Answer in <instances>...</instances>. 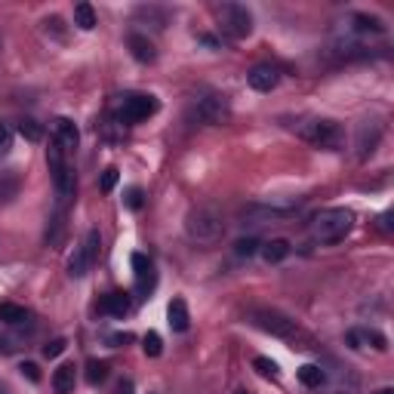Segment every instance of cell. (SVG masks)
<instances>
[{
    "instance_id": "7402d4cb",
    "label": "cell",
    "mask_w": 394,
    "mask_h": 394,
    "mask_svg": "<svg viewBox=\"0 0 394 394\" xmlns=\"http://www.w3.org/2000/svg\"><path fill=\"white\" fill-rule=\"evenodd\" d=\"M74 25L83 28V31H92L96 28V10L90 3H77L74 6Z\"/></svg>"
},
{
    "instance_id": "9a60e30c",
    "label": "cell",
    "mask_w": 394,
    "mask_h": 394,
    "mask_svg": "<svg viewBox=\"0 0 394 394\" xmlns=\"http://www.w3.org/2000/svg\"><path fill=\"white\" fill-rule=\"evenodd\" d=\"M126 47H130V53H133V59L136 62H154V44L151 40L145 38V34H130V38H126Z\"/></svg>"
},
{
    "instance_id": "ac0fdd59",
    "label": "cell",
    "mask_w": 394,
    "mask_h": 394,
    "mask_svg": "<svg viewBox=\"0 0 394 394\" xmlns=\"http://www.w3.org/2000/svg\"><path fill=\"white\" fill-rule=\"evenodd\" d=\"M99 311L111 314V318H124V314L130 311V299H126L124 293H108V296L99 302Z\"/></svg>"
},
{
    "instance_id": "ba28073f",
    "label": "cell",
    "mask_w": 394,
    "mask_h": 394,
    "mask_svg": "<svg viewBox=\"0 0 394 394\" xmlns=\"http://www.w3.org/2000/svg\"><path fill=\"white\" fill-rule=\"evenodd\" d=\"M96 256H99V231L92 228V231H87V238H83L81 247L71 253V259H68V274H71V277H87L90 268H92V262H96Z\"/></svg>"
},
{
    "instance_id": "d6a6232c",
    "label": "cell",
    "mask_w": 394,
    "mask_h": 394,
    "mask_svg": "<svg viewBox=\"0 0 394 394\" xmlns=\"http://www.w3.org/2000/svg\"><path fill=\"white\" fill-rule=\"evenodd\" d=\"M65 348H68V342H65V339H53V342H49V345L44 348V354H47V357H59Z\"/></svg>"
},
{
    "instance_id": "e575fe53",
    "label": "cell",
    "mask_w": 394,
    "mask_h": 394,
    "mask_svg": "<svg viewBox=\"0 0 394 394\" xmlns=\"http://www.w3.org/2000/svg\"><path fill=\"white\" fill-rule=\"evenodd\" d=\"M13 195H16V176H10L3 185H0V197H3V200H10Z\"/></svg>"
},
{
    "instance_id": "52a82bcc",
    "label": "cell",
    "mask_w": 394,
    "mask_h": 394,
    "mask_svg": "<svg viewBox=\"0 0 394 394\" xmlns=\"http://www.w3.org/2000/svg\"><path fill=\"white\" fill-rule=\"evenodd\" d=\"M225 117H228V105L216 92L197 96L188 108V120H197V124H222Z\"/></svg>"
},
{
    "instance_id": "d4e9b609",
    "label": "cell",
    "mask_w": 394,
    "mask_h": 394,
    "mask_svg": "<svg viewBox=\"0 0 394 394\" xmlns=\"http://www.w3.org/2000/svg\"><path fill=\"white\" fill-rule=\"evenodd\" d=\"M0 320H6V324H22V320H28V311L22 305L3 302V305H0Z\"/></svg>"
},
{
    "instance_id": "9c48e42d",
    "label": "cell",
    "mask_w": 394,
    "mask_h": 394,
    "mask_svg": "<svg viewBox=\"0 0 394 394\" xmlns=\"http://www.w3.org/2000/svg\"><path fill=\"white\" fill-rule=\"evenodd\" d=\"M154 111H157V99H154V96H142V92H133V96L124 99V105H120L117 117L124 120V124H142V120H148Z\"/></svg>"
},
{
    "instance_id": "8d00e7d4",
    "label": "cell",
    "mask_w": 394,
    "mask_h": 394,
    "mask_svg": "<svg viewBox=\"0 0 394 394\" xmlns=\"http://www.w3.org/2000/svg\"><path fill=\"white\" fill-rule=\"evenodd\" d=\"M114 394H133V382H130V379H124V382L117 385V391H114Z\"/></svg>"
},
{
    "instance_id": "cb8c5ba5",
    "label": "cell",
    "mask_w": 394,
    "mask_h": 394,
    "mask_svg": "<svg viewBox=\"0 0 394 394\" xmlns=\"http://www.w3.org/2000/svg\"><path fill=\"white\" fill-rule=\"evenodd\" d=\"M351 22H354L357 31H372V34H382L385 31V25L379 22L376 16H367V13H354V19H351Z\"/></svg>"
},
{
    "instance_id": "f35d334b",
    "label": "cell",
    "mask_w": 394,
    "mask_h": 394,
    "mask_svg": "<svg viewBox=\"0 0 394 394\" xmlns=\"http://www.w3.org/2000/svg\"><path fill=\"white\" fill-rule=\"evenodd\" d=\"M0 351H3V339H0Z\"/></svg>"
},
{
    "instance_id": "1f68e13d",
    "label": "cell",
    "mask_w": 394,
    "mask_h": 394,
    "mask_svg": "<svg viewBox=\"0 0 394 394\" xmlns=\"http://www.w3.org/2000/svg\"><path fill=\"white\" fill-rule=\"evenodd\" d=\"M10 148H13V130L6 124H0V157L10 154Z\"/></svg>"
},
{
    "instance_id": "7a4b0ae2",
    "label": "cell",
    "mask_w": 394,
    "mask_h": 394,
    "mask_svg": "<svg viewBox=\"0 0 394 394\" xmlns=\"http://www.w3.org/2000/svg\"><path fill=\"white\" fill-rule=\"evenodd\" d=\"M354 228V213L345 206H327L320 210L311 222V234L320 243H339L348 238V231Z\"/></svg>"
},
{
    "instance_id": "4dcf8cb0",
    "label": "cell",
    "mask_w": 394,
    "mask_h": 394,
    "mask_svg": "<svg viewBox=\"0 0 394 394\" xmlns=\"http://www.w3.org/2000/svg\"><path fill=\"white\" fill-rule=\"evenodd\" d=\"M114 185H117V170L108 167V170H105V173H102V179H99V188H102L105 195H108V191L114 188Z\"/></svg>"
},
{
    "instance_id": "484cf974",
    "label": "cell",
    "mask_w": 394,
    "mask_h": 394,
    "mask_svg": "<svg viewBox=\"0 0 394 394\" xmlns=\"http://www.w3.org/2000/svg\"><path fill=\"white\" fill-rule=\"evenodd\" d=\"M19 133H22V139H28V142L44 139V126H40L38 120H22V124H19Z\"/></svg>"
},
{
    "instance_id": "4316f807",
    "label": "cell",
    "mask_w": 394,
    "mask_h": 394,
    "mask_svg": "<svg viewBox=\"0 0 394 394\" xmlns=\"http://www.w3.org/2000/svg\"><path fill=\"white\" fill-rule=\"evenodd\" d=\"M105 376H108V363L105 361H90L87 363V382L96 385V382H102Z\"/></svg>"
},
{
    "instance_id": "83f0119b",
    "label": "cell",
    "mask_w": 394,
    "mask_h": 394,
    "mask_svg": "<svg viewBox=\"0 0 394 394\" xmlns=\"http://www.w3.org/2000/svg\"><path fill=\"white\" fill-rule=\"evenodd\" d=\"M142 351H145L148 357H157L163 351V342L157 333H145V339H142Z\"/></svg>"
},
{
    "instance_id": "5bb4252c",
    "label": "cell",
    "mask_w": 394,
    "mask_h": 394,
    "mask_svg": "<svg viewBox=\"0 0 394 394\" xmlns=\"http://www.w3.org/2000/svg\"><path fill=\"white\" fill-rule=\"evenodd\" d=\"M379 136H382V126L379 124H361L357 126V154L361 157H367L376 151V145H379Z\"/></svg>"
},
{
    "instance_id": "6da1fadb",
    "label": "cell",
    "mask_w": 394,
    "mask_h": 394,
    "mask_svg": "<svg viewBox=\"0 0 394 394\" xmlns=\"http://www.w3.org/2000/svg\"><path fill=\"white\" fill-rule=\"evenodd\" d=\"M247 320L253 327H259L262 333H271L277 339H286V342H296L299 348H308L305 339L308 336L299 329V324L293 318H286L284 311H274V308H249L247 311Z\"/></svg>"
},
{
    "instance_id": "ab89813d",
    "label": "cell",
    "mask_w": 394,
    "mask_h": 394,
    "mask_svg": "<svg viewBox=\"0 0 394 394\" xmlns=\"http://www.w3.org/2000/svg\"><path fill=\"white\" fill-rule=\"evenodd\" d=\"M0 44H3V38H0Z\"/></svg>"
},
{
    "instance_id": "30bf717a",
    "label": "cell",
    "mask_w": 394,
    "mask_h": 394,
    "mask_svg": "<svg viewBox=\"0 0 394 394\" xmlns=\"http://www.w3.org/2000/svg\"><path fill=\"white\" fill-rule=\"evenodd\" d=\"M299 210V204H256V206H247L243 216L247 219H256V222H274V219H286Z\"/></svg>"
},
{
    "instance_id": "2e32d148",
    "label": "cell",
    "mask_w": 394,
    "mask_h": 394,
    "mask_svg": "<svg viewBox=\"0 0 394 394\" xmlns=\"http://www.w3.org/2000/svg\"><path fill=\"white\" fill-rule=\"evenodd\" d=\"M345 339H348V345H351V348H361V342H372V348H379V351L388 348L385 336H382V333H376V329H351Z\"/></svg>"
},
{
    "instance_id": "d6986e66",
    "label": "cell",
    "mask_w": 394,
    "mask_h": 394,
    "mask_svg": "<svg viewBox=\"0 0 394 394\" xmlns=\"http://www.w3.org/2000/svg\"><path fill=\"white\" fill-rule=\"evenodd\" d=\"M290 240H284V238H274V240H268V243H262V259L268 262V265H274V262H284L286 256H290Z\"/></svg>"
},
{
    "instance_id": "277c9868",
    "label": "cell",
    "mask_w": 394,
    "mask_h": 394,
    "mask_svg": "<svg viewBox=\"0 0 394 394\" xmlns=\"http://www.w3.org/2000/svg\"><path fill=\"white\" fill-rule=\"evenodd\" d=\"M219 25L231 40H243V38H249V31H253V16H249V10L240 3H222L219 6Z\"/></svg>"
},
{
    "instance_id": "4fadbf2b",
    "label": "cell",
    "mask_w": 394,
    "mask_h": 394,
    "mask_svg": "<svg viewBox=\"0 0 394 394\" xmlns=\"http://www.w3.org/2000/svg\"><path fill=\"white\" fill-rule=\"evenodd\" d=\"M133 271H136V290L148 293L154 286V268L145 253H133Z\"/></svg>"
},
{
    "instance_id": "603a6c76",
    "label": "cell",
    "mask_w": 394,
    "mask_h": 394,
    "mask_svg": "<svg viewBox=\"0 0 394 394\" xmlns=\"http://www.w3.org/2000/svg\"><path fill=\"white\" fill-rule=\"evenodd\" d=\"M142 16H145L148 22H154V28H167L170 13L167 10H157V6H139V10H136V19H142Z\"/></svg>"
},
{
    "instance_id": "7c38bea8",
    "label": "cell",
    "mask_w": 394,
    "mask_h": 394,
    "mask_svg": "<svg viewBox=\"0 0 394 394\" xmlns=\"http://www.w3.org/2000/svg\"><path fill=\"white\" fill-rule=\"evenodd\" d=\"M53 136H56V145L62 148V151H71V148H77V142H81V133H77L74 120L68 117H59L53 124Z\"/></svg>"
},
{
    "instance_id": "836d02e7",
    "label": "cell",
    "mask_w": 394,
    "mask_h": 394,
    "mask_svg": "<svg viewBox=\"0 0 394 394\" xmlns=\"http://www.w3.org/2000/svg\"><path fill=\"white\" fill-rule=\"evenodd\" d=\"M126 206H130V210H139V206H142V188L126 191Z\"/></svg>"
},
{
    "instance_id": "ffe728a7",
    "label": "cell",
    "mask_w": 394,
    "mask_h": 394,
    "mask_svg": "<svg viewBox=\"0 0 394 394\" xmlns=\"http://www.w3.org/2000/svg\"><path fill=\"white\" fill-rule=\"evenodd\" d=\"M53 388H56V394L74 391V367H71V363H62V367L53 372Z\"/></svg>"
},
{
    "instance_id": "60d3db41",
    "label": "cell",
    "mask_w": 394,
    "mask_h": 394,
    "mask_svg": "<svg viewBox=\"0 0 394 394\" xmlns=\"http://www.w3.org/2000/svg\"><path fill=\"white\" fill-rule=\"evenodd\" d=\"M0 394H3V391H0Z\"/></svg>"
},
{
    "instance_id": "44dd1931",
    "label": "cell",
    "mask_w": 394,
    "mask_h": 394,
    "mask_svg": "<svg viewBox=\"0 0 394 394\" xmlns=\"http://www.w3.org/2000/svg\"><path fill=\"white\" fill-rule=\"evenodd\" d=\"M299 382L305 385V388H320V385L327 382V372L318 367V363H305V367H299Z\"/></svg>"
},
{
    "instance_id": "3957f363",
    "label": "cell",
    "mask_w": 394,
    "mask_h": 394,
    "mask_svg": "<svg viewBox=\"0 0 394 394\" xmlns=\"http://www.w3.org/2000/svg\"><path fill=\"white\" fill-rule=\"evenodd\" d=\"M185 234L195 243H216V240H222V234H225V219H222V213L210 204L195 206V210L188 213V219H185Z\"/></svg>"
},
{
    "instance_id": "74e56055",
    "label": "cell",
    "mask_w": 394,
    "mask_h": 394,
    "mask_svg": "<svg viewBox=\"0 0 394 394\" xmlns=\"http://www.w3.org/2000/svg\"><path fill=\"white\" fill-rule=\"evenodd\" d=\"M372 394H394V388H379V391H372Z\"/></svg>"
},
{
    "instance_id": "e0dca14e",
    "label": "cell",
    "mask_w": 394,
    "mask_h": 394,
    "mask_svg": "<svg viewBox=\"0 0 394 394\" xmlns=\"http://www.w3.org/2000/svg\"><path fill=\"white\" fill-rule=\"evenodd\" d=\"M167 318H170V327H173L176 333H185V329H188L191 314H188V305H185V299H173V302H170Z\"/></svg>"
},
{
    "instance_id": "8992f818",
    "label": "cell",
    "mask_w": 394,
    "mask_h": 394,
    "mask_svg": "<svg viewBox=\"0 0 394 394\" xmlns=\"http://www.w3.org/2000/svg\"><path fill=\"white\" fill-rule=\"evenodd\" d=\"M47 163H49V173H53V182H56V195H59L62 200L74 197V188H77L74 173L68 170L65 154H62V148L56 145V142L47 148Z\"/></svg>"
},
{
    "instance_id": "f1b7e54d",
    "label": "cell",
    "mask_w": 394,
    "mask_h": 394,
    "mask_svg": "<svg viewBox=\"0 0 394 394\" xmlns=\"http://www.w3.org/2000/svg\"><path fill=\"white\" fill-rule=\"evenodd\" d=\"M253 367L259 370L262 376H268V379H274V376H277V363H274V361H268V357H256Z\"/></svg>"
},
{
    "instance_id": "f546056e",
    "label": "cell",
    "mask_w": 394,
    "mask_h": 394,
    "mask_svg": "<svg viewBox=\"0 0 394 394\" xmlns=\"http://www.w3.org/2000/svg\"><path fill=\"white\" fill-rule=\"evenodd\" d=\"M256 249H259V240H256V238H247V240L234 243V253H238V256H253Z\"/></svg>"
},
{
    "instance_id": "d590c367",
    "label": "cell",
    "mask_w": 394,
    "mask_h": 394,
    "mask_svg": "<svg viewBox=\"0 0 394 394\" xmlns=\"http://www.w3.org/2000/svg\"><path fill=\"white\" fill-rule=\"evenodd\" d=\"M19 370H22V376H28L31 382H40V370H38V363H22Z\"/></svg>"
},
{
    "instance_id": "8fae6325",
    "label": "cell",
    "mask_w": 394,
    "mask_h": 394,
    "mask_svg": "<svg viewBox=\"0 0 394 394\" xmlns=\"http://www.w3.org/2000/svg\"><path fill=\"white\" fill-rule=\"evenodd\" d=\"M277 81H281V74H277L274 65H256V68H249V74H247V83L256 92H271L277 87Z\"/></svg>"
},
{
    "instance_id": "5b68a950",
    "label": "cell",
    "mask_w": 394,
    "mask_h": 394,
    "mask_svg": "<svg viewBox=\"0 0 394 394\" xmlns=\"http://www.w3.org/2000/svg\"><path fill=\"white\" fill-rule=\"evenodd\" d=\"M299 136H302L305 142H311V145H318V148H336L342 142L339 124H336V120H327V117L305 120V124L299 126Z\"/></svg>"
}]
</instances>
